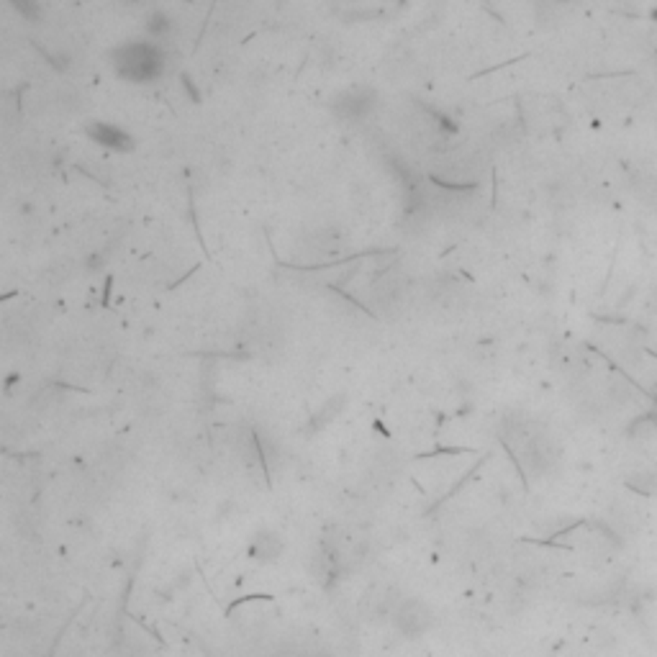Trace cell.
I'll list each match as a JSON object with an SVG mask.
<instances>
[{"instance_id": "obj_1", "label": "cell", "mask_w": 657, "mask_h": 657, "mask_svg": "<svg viewBox=\"0 0 657 657\" xmlns=\"http://www.w3.org/2000/svg\"><path fill=\"white\" fill-rule=\"evenodd\" d=\"M393 624L406 637H421L432 627V611L419 598H406L393 609Z\"/></svg>"}, {"instance_id": "obj_2", "label": "cell", "mask_w": 657, "mask_h": 657, "mask_svg": "<svg viewBox=\"0 0 657 657\" xmlns=\"http://www.w3.org/2000/svg\"><path fill=\"white\" fill-rule=\"evenodd\" d=\"M283 552V540H280L275 531H257V537L249 544V555L254 560H262V562H270Z\"/></svg>"}, {"instance_id": "obj_3", "label": "cell", "mask_w": 657, "mask_h": 657, "mask_svg": "<svg viewBox=\"0 0 657 657\" xmlns=\"http://www.w3.org/2000/svg\"><path fill=\"white\" fill-rule=\"evenodd\" d=\"M624 486L634 491L639 495H652L657 493V470L652 468H639L631 470L629 475L624 477Z\"/></svg>"}, {"instance_id": "obj_4", "label": "cell", "mask_w": 657, "mask_h": 657, "mask_svg": "<svg viewBox=\"0 0 657 657\" xmlns=\"http://www.w3.org/2000/svg\"><path fill=\"white\" fill-rule=\"evenodd\" d=\"M100 142L103 144H111V146H121V142L126 139V136L121 134V131H116V128H111V126H103L100 128V136H98Z\"/></svg>"}]
</instances>
